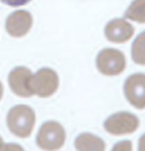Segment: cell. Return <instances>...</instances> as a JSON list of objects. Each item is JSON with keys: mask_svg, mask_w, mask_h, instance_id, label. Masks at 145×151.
Masks as SVG:
<instances>
[{"mask_svg": "<svg viewBox=\"0 0 145 151\" xmlns=\"http://www.w3.org/2000/svg\"><path fill=\"white\" fill-rule=\"evenodd\" d=\"M124 94L127 101L136 109L145 107V74H131L124 83Z\"/></svg>", "mask_w": 145, "mask_h": 151, "instance_id": "8992f818", "label": "cell"}, {"mask_svg": "<svg viewBox=\"0 0 145 151\" xmlns=\"http://www.w3.org/2000/svg\"><path fill=\"white\" fill-rule=\"evenodd\" d=\"M111 151H132V143L130 140H120L113 145Z\"/></svg>", "mask_w": 145, "mask_h": 151, "instance_id": "5bb4252c", "label": "cell"}, {"mask_svg": "<svg viewBox=\"0 0 145 151\" xmlns=\"http://www.w3.org/2000/svg\"><path fill=\"white\" fill-rule=\"evenodd\" d=\"M2 94H4V87H2V84L0 81V99L2 98Z\"/></svg>", "mask_w": 145, "mask_h": 151, "instance_id": "e0dca14e", "label": "cell"}, {"mask_svg": "<svg viewBox=\"0 0 145 151\" xmlns=\"http://www.w3.org/2000/svg\"><path fill=\"white\" fill-rule=\"evenodd\" d=\"M133 26L125 19H113L105 26L106 39L111 42H125L133 35Z\"/></svg>", "mask_w": 145, "mask_h": 151, "instance_id": "9c48e42d", "label": "cell"}, {"mask_svg": "<svg viewBox=\"0 0 145 151\" xmlns=\"http://www.w3.org/2000/svg\"><path fill=\"white\" fill-rule=\"evenodd\" d=\"M131 55L136 64L145 65V31L134 39L131 48Z\"/></svg>", "mask_w": 145, "mask_h": 151, "instance_id": "7c38bea8", "label": "cell"}, {"mask_svg": "<svg viewBox=\"0 0 145 151\" xmlns=\"http://www.w3.org/2000/svg\"><path fill=\"white\" fill-rule=\"evenodd\" d=\"M97 68L105 76H117L126 66L124 54L116 48H104L97 55Z\"/></svg>", "mask_w": 145, "mask_h": 151, "instance_id": "5b68a950", "label": "cell"}, {"mask_svg": "<svg viewBox=\"0 0 145 151\" xmlns=\"http://www.w3.org/2000/svg\"><path fill=\"white\" fill-rule=\"evenodd\" d=\"M32 24H33V18L31 13L20 9L11 13L7 17L5 27L9 35L14 38H20L28 33V31L32 27Z\"/></svg>", "mask_w": 145, "mask_h": 151, "instance_id": "ba28073f", "label": "cell"}, {"mask_svg": "<svg viewBox=\"0 0 145 151\" xmlns=\"http://www.w3.org/2000/svg\"><path fill=\"white\" fill-rule=\"evenodd\" d=\"M74 147L77 151H105V142L90 132H83L74 139Z\"/></svg>", "mask_w": 145, "mask_h": 151, "instance_id": "30bf717a", "label": "cell"}, {"mask_svg": "<svg viewBox=\"0 0 145 151\" xmlns=\"http://www.w3.org/2000/svg\"><path fill=\"white\" fill-rule=\"evenodd\" d=\"M125 18L145 24V0H133L125 12Z\"/></svg>", "mask_w": 145, "mask_h": 151, "instance_id": "8fae6325", "label": "cell"}, {"mask_svg": "<svg viewBox=\"0 0 145 151\" xmlns=\"http://www.w3.org/2000/svg\"><path fill=\"white\" fill-rule=\"evenodd\" d=\"M138 151H145V133L141 134L138 140Z\"/></svg>", "mask_w": 145, "mask_h": 151, "instance_id": "2e32d148", "label": "cell"}, {"mask_svg": "<svg viewBox=\"0 0 145 151\" xmlns=\"http://www.w3.org/2000/svg\"><path fill=\"white\" fill-rule=\"evenodd\" d=\"M66 140V132L62 125L55 120L45 122L37 133V145L44 151H57L62 147Z\"/></svg>", "mask_w": 145, "mask_h": 151, "instance_id": "7a4b0ae2", "label": "cell"}, {"mask_svg": "<svg viewBox=\"0 0 145 151\" xmlns=\"http://www.w3.org/2000/svg\"><path fill=\"white\" fill-rule=\"evenodd\" d=\"M1 2L8 5V6H13V7H18V6H24L26 4H28L31 0H0Z\"/></svg>", "mask_w": 145, "mask_h": 151, "instance_id": "9a60e30c", "label": "cell"}, {"mask_svg": "<svg viewBox=\"0 0 145 151\" xmlns=\"http://www.w3.org/2000/svg\"><path fill=\"white\" fill-rule=\"evenodd\" d=\"M0 151H25L21 145L17 143H5L0 137Z\"/></svg>", "mask_w": 145, "mask_h": 151, "instance_id": "4fadbf2b", "label": "cell"}, {"mask_svg": "<svg viewBox=\"0 0 145 151\" xmlns=\"http://www.w3.org/2000/svg\"><path fill=\"white\" fill-rule=\"evenodd\" d=\"M139 126V119L131 112H117L111 114L104 122V129L106 132L113 136L130 134L134 132Z\"/></svg>", "mask_w": 145, "mask_h": 151, "instance_id": "277c9868", "label": "cell"}, {"mask_svg": "<svg viewBox=\"0 0 145 151\" xmlns=\"http://www.w3.org/2000/svg\"><path fill=\"white\" fill-rule=\"evenodd\" d=\"M32 76L33 73L31 72V70L25 66L14 67L8 74V84L12 92L22 98L33 96V91L31 87Z\"/></svg>", "mask_w": 145, "mask_h": 151, "instance_id": "52a82bcc", "label": "cell"}, {"mask_svg": "<svg viewBox=\"0 0 145 151\" xmlns=\"http://www.w3.org/2000/svg\"><path fill=\"white\" fill-rule=\"evenodd\" d=\"M59 86V77L55 71L48 67L38 70L31 79V87L33 94L40 98L51 97Z\"/></svg>", "mask_w": 145, "mask_h": 151, "instance_id": "3957f363", "label": "cell"}, {"mask_svg": "<svg viewBox=\"0 0 145 151\" xmlns=\"http://www.w3.org/2000/svg\"><path fill=\"white\" fill-rule=\"evenodd\" d=\"M6 124L8 130L15 137L27 138L33 131L35 113L28 105H15L8 111Z\"/></svg>", "mask_w": 145, "mask_h": 151, "instance_id": "6da1fadb", "label": "cell"}]
</instances>
